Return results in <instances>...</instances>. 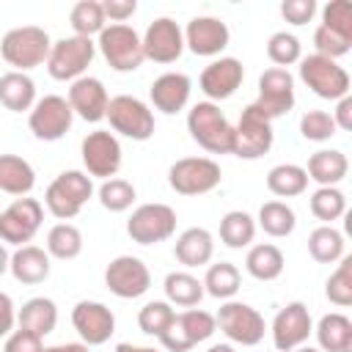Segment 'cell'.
Returning <instances> with one entry per match:
<instances>
[{
  "label": "cell",
  "mask_w": 352,
  "mask_h": 352,
  "mask_svg": "<svg viewBox=\"0 0 352 352\" xmlns=\"http://www.w3.org/2000/svg\"><path fill=\"white\" fill-rule=\"evenodd\" d=\"M50 33L38 25H22V28H11L3 41H0V55L8 66H14V72H28L36 69L41 63H47L50 55Z\"/></svg>",
  "instance_id": "6da1fadb"
},
{
  "label": "cell",
  "mask_w": 352,
  "mask_h": 352,
  "mask_svg": "<svg viewBox=\"0 0 352 352\" xmlns=\"http://www.w3.org/2000/svg\"><path fill=\"white\" fill-rule=\"evenodd\" d=\"M187 129L192 140L209 154H231L234 126L214 102H198L187 113Z\"/></svg>",
  "instance_id": "7a4b0ae2"
},
{
  "label": "cell",
  "mask_w": 352,
  "mask_h": 352,
  "mask_svg": "<svg viewBox=\"0 0 352 352\" xmlns=\"http://www.w3.org/2000/svg\"><path fill=\"white\" fill-rule=\"evenodd\" d=\"M91 195H94V182H91L88 173H82V170H63V173H58L50 182V187L44 192V204H47L52 217L66 223V220L80 214V209L88 204Z\"/></svg>",
  "instance_id": "3957f363"
},
{
  "label": "cell",
  "mask_w": 352,
  "mask_h": 352,
  "mask_svg": "<svg viewBox=\"0 0 352 352\" xmlns=\"http://www.w3.org/2000/svg\"><path fill=\"white\" fill-rule=\"evenodd\" d=\"M96 55V44L85 36H66L52 41L47 55V72L52 80H80Z\"/></svg>",
  "instance_id": "277c9868"
},
{
  "label": "cell",
  "mask_w": 352,
  "mask_h": 352,
  "mask_svg": "<svg viewBox=\"0 0 352 352\" xmlns=\"http://www.w3.org/2000/svg\"><path fill=\"white\" fill-rule=\"evenodd\" d=\"M96 47H99L102 58L110 63V69H116V72H135L146 60L143 41H140L138 30L129 25H104Z\"/></svg>",
  "instance_id": "5b68a950"
},
{
  "label": "cell",
  "mask_w": 352,
  "mask_h": 352,
  "mask_svg": "<svg viewBox=\"0 0 352 352\" xmlns=\"http://www.w3.org/2000/svg\"><path fill=\"white\" fill-rule=\"evenodd\" d=\"M300 80L322 99H344L349 96V74L344 66H338L336 60L324 58V55H308L300 58Z\"/></svg>",
  "instance_id": "8992f818"
},
{
  "label": "cell",
  "mask_w": 352,
  "mask_h": 352,
  "mask_svg": "<svg viewBox=\"0 0 352 352\" xmlns=\"http://www.w3.org/2000/svg\"><path fill=\"white\" fill-rule=\"evenodd\" d=\"M223 179V170L209 157H182L168 170V184L179 195H204L214 190Z\"/></svg>",
  "instance_id": "52a82bcc"
},
{
  "label": "cell",
  "mask_w": 352,
  "mask_h": 352,
  "mask_svg": "<svg viewBox=\"0 0 352 352\" xmlns=\"http://www.w3.org/2000/svg\"><path fill=\"white\" fill-rule=\"evenodd\" d=\"M214 324L226 333L228 341L242 344V346H256L264 338V330H267L264 316L253 305L236 302V300H228V302L220 305V311L214 316Z\"/></svg>",
  "instance_id": "ba28073f"
},
{
  "label": "cell",
  "mask_w": 352,
  "mask_h": 352,
  "mask_svg": "<svg viewBox=\"0 0 352 352\" xmlns=\"http://www.w3.org/2000/svg\"><path fill=\"white\" fill-rule=\"evenodd\" d=\"M272 140H275L272 121H267L253 104H248L239 116V124L234 126L231 154L239 160H258L272 148Z\"/></svg>",
  "instance_id": "9c48e42d"
},
{
  "label": "cell",
  "mask_w": 352,
  "mask_h": 352,
  "mask_svg": "<svg viewBox=\"0 0 352 352\" xmlns=\"http://www.w3.org/2000/svg\"><path fill=\"white\" fill-rule=\"evenodd\" d=\"M104 118L110 121L113 132H118L124 138L148 140L154 135V113L138 96H129V94L113 96L110 104H107V116Z\"/></svg>",
  "instance_id": "30bf717a"
},
{
  "label": "cell",
  "mask_w": 352,
  "mask_h": 352,
  "mask_svg": "<svg viewBox=\"0 0 352 352\" xmlns=\"http://www.w3.org/2000/svg\"><path fill=\"white\" fill-rule=\"evenodd\" d=\"M214 330H217V324H214L212 314H206L201 308H187L173 316V322L160 336V341L168 352H190L195 344L212 338Z\"/></svg>",
  "instance_id": "8fae6325"
},
{
  "label": "cell",
  "mask_w": 352,
  "mask_h": 352,
  "mask_svg": "<svg viewBox=\"0 0 352 352\" xmlns=\"http://www.w3.org/2000/svg\"><path fill=\"white\" fill-rule=\"evenodd\" d=\"M176 231V212L168 204H143L126 220V234L138 245H157Z\"/></svg>",
  "instance_id": "7c38bea8"
},
{
  "label": "cell",
  "mask_w": 352,
  "mask_h": 352,
  "mask_svg": "<svg viewBox=\"0 0 352 352\" xmlns=\"http://www.w3.org/2000/svg\"><path fill=\"white\" fill-rule=\"evenodd\" d=\"M44 206L36 198H16L0 212V242L8 245H28L36 231L41 228Z\"/></svg>",
  "instance_id": "4fadbf2b"
},
{
  "label": "cell",
  "mask_w": 352,
  "mask_h": 352,
  "mask_svg": "<svg viewBox=\"0 0 352 352\" xmlns=\"http://www.w3.org/2000/svg\"><path fill=\"white\" fill-rule=\"evenodd\" d=\"M267 121H275L280 116H286L294 107V77L289 74V69H267L258 77V99L250 102Z\"/></svg>",
  "instance_id": "5bb4252c"
},
{
  "label": "cell",
  "mask_w": 352,
  "mask_h": 352,
  "mask_svg": "<svg viewBox=\"0 0 352 352\" xmlns=\"http://www.w3.org/2000/svg\"><path fill=\"white\" fill-rule=\"evenodd\" d=\"M72 121H74V113L69 107V102L58 94H47L41 96L33 107H30V116H28V126L30 132L38 138V140H60L69 129H72Z\"/></svg>",
  "instance_id": "9a60e30c"
},
{
  "label": "cell",
  "mask_w": 352,
  "mask_h": 352,
  "mask_svg": "<svg viewBox=\"0 0 352 352\" xmlns=\"http://www.w3.org/2000/svg\"><path fill=\"white\" fill-rule=\"evenodd\" d=\"M104 286L121 300H135L148 292L151 272L138 256H116L104 270Z\"/></svg>",
  "instance_id": "2e32d148"
},
{
  "label": "cell",
  "mask_w": 352,
  "mask_h": 352,
  "mask_svg": "<svg viewBox=\"0 0 352 352\" xmlns=\"http://www.w3.org/2000/svg\"><path fill=\"white\" fill-rule=\"evenodd\" d=\"M82 165L88 176L96 179H113L121 168V143L113 132L96 129L82 138Z\"/></svg>",
  "instance_id": "e0dca14e"
},
{
  "label": "cell",
  "mask_w": 352,
  "mask_h": 352,
  "mask_svg": "<svg viewBox=\"0 0 352 352\" xmlns=\"http://www.w3.org/2000/svg\"><path fill=\"white\" fill-rule=\"evenodd\" d=\"M311 333H314L311 314H308L305 302H300V300L286 302L272 319V344L278 352H292V349L302 346Z\"/></svg>",
  "instance_id": "ac0fdd59"
},
{
  "label": "cell",
  "mask_w": 352,
  "mask_h": 352,
  "mask_svg": "<svg viewBox=\"0 0 352 352\" xmlns=\"http://www.w3.org/2000/svg\"><path fill=\"white\" fill-rule=\"evenodd\" d=\"M140 41H143V55L154 63H173L184 52V30L170 16L154 19Z\"/></svg>",
  "instance_id": "d6986e66"
},
{
  "label": "cell",
  "mask_w": 352,
  "mask_h": 352,
  "mask_svg": "<svg viewBox=\"0 0 352 352\" xmlns=\"http://www.w3.org/2000/svg\"><path fill=\"white\" fill-rule=\"evenodd\" d=\"M72 324L80 333L82 344H88V346H99V344L110 341V336L116 333L113 311L96 300H80L72 308Z\"/></svg>",
  "instance_id": "ffe728a7"
},
{
  "label": "cell",
  "mask_w": 352,
  "mask_h": 352,
  "mask_svg": "<svg viewBox=\"0 0 352 352\" xmlns=\"http://www.w3.org/2000/svg\"><path fill=\"white\" fill-rule=\"evenodd\" d=\"M228 38H231V30L217 16H195L187 22V30H184V47H190V52L204 58L220 55L228 47Z\"/></svg>",
  "instance_id": "44dd1931"
},
{
  "label": "cell",
  "mask_w": 352,
  "mask_h": 352,
  "mask_svg": "<svg viewBox=\"0 0 352 352\" xmlns=\"http://www.w3.org/2000/svg\"><path fill=\"white\" fill-rule=\"evenodd\" d=\"M72 113H77L82 121H102L107 116V104H110V96H107V88L99 77H80L72 82L69 88V96H66Z\"/></svg>",
  "instance_id": "7402d4cb"
},
{
  "label": "cell",
  "mask_w": 352,
  "mask_h": 352,
  "mask_svg": "<svg viewBox=\"0 0 352 352\" xmlns=\"http://www.w3.org/2000/svg\"><path fill=\"white\" fill-rule=\"evenodd\" d=\"M242 80H245V69L236 58H217L201 72L198 85L209 96V102H223L236 94Z\"/></svg>",
  "instance_id": "603a6c76"
},
{
  "label": "cell",
  "mask_w": 352,
  "mask_h": 352,
  "mask_svg": "<svg viewBox=\"0 0 352 352\" xmlns=\"http://www.w3.org/2000/svg\"><path fill=\"white\" fill-rule=\"evenodd\" d=\"M190 91H192V82L187 74L182 72H165L160 74L151 88H148V96H151V104L168 116L184 110V104L190 102Z\"/></svg>",
  "instance_id": "cb8c5ba5"
},
{
  "label": "cell",
  "mask_w": 352,
  "mask_h": 352,
  "mask_svg": "<svg viewBox=\"0 0 352 352\" xmlns=\"http://www.w3.org/2000/svg\"><path fill=\"white\" fill-rule=\"evenodd\" d=\"M8 270L11 275L25 283V286H36V283H44L50 278V253L38 245H22L16 248V253L11 256L8 261Z\"/></svg>",
  "instance_id": "d4e9b609"
},
{
  "label": "cell",
  "mask_w": 352,
  "mask_h": 352,
  "mask_svg": "<svg viewBox=\"0 0 352 352\" xmlns=\"http://www.w3.org/2000/svg\"><path fill=\"white\" fill-rule=\"evenodd\" d=\"M212 253H214V239L201 226H192V228L182 231L176 245H173V256L184 267H204V264L212 261Z\"/></svg>",
  "instance_id": "484cf974"
},
{
  "label": "cell",
  "mask_w": 352,
  "mask_h": 352,
  "mask_svg": "<svg viewBox=\"0 0 352 352\" xmlns=\"http://www.w3.org/2000/svg\"><path fill=\"white\" fill-rule=\"evenodd\" d=\"M349 170V160L338 148H322L308 157V179H314L319 187H336Z\"/></svg>",
  "instance_id": "4316f807"
},
{
  "label": "cell",
  "mask_w": 352,
  "mask_h": 352,
  "mask_svg": "<svg viewBox=\"0 0 352 352\" xmlns=\"http://www.w3.org/2000/svg\"><path fill=\"white\" fill-rule=\"evenodd\" d=\"M36 184V170L16 154H0V192L25 198Z\"/></svg>",
  "instance_id": "83f0119b"
},
{
  "label": "cell",
  "mask_w": 352,
  "mask_h": 352,
  "mask_svg": "<svg viewBox=\"0 0 352 352\" xmlns=\"http://www.w3.org/2000/svg\"><path fill=\"white\" fill-rule=\"evenodd\" d=\"M16 322H19L22 330H30L38 338H44L58 324V305L50 297H30L28 302H22V308L16 314Z\"/></svg>",
  "instance_id": "f1b7e54d"
},
{
  "label": "cell",
  "mask_w": 352,
  "mask_h": 352,
  "mask_svg": "<svg viewBox=\"0 0 352 352\" xmlns=\"http://www.w3.org/2000/svg\"><path fill=\"white\" fill-rule=\"evenodd\" d=\"M0 104L11 113H25L36 104V82L25 72H6L0 77Z\"/></svg>",
  "instance_id": "f546056e"
},
{
  "label": "cell",
  "mask_w": 352,
  "mask_h": 352,
  "mask_svg": "<svg viewBox=\"0 0 352 352\" xmlns=\"http://www.w3.org/2000/svg\"><path fill=\"white\" fill-rule=\"evenodd\" d=\"M283 267H286V258H283L280 248L272 245V242L253 245L248 250V256H245V270L256 280H275V278H280Z\"/></svg>",
  "instance_id": "4dcf8cb0"
},
{
  "label": "cell",
  "mask_w": 352,
  "mask_h": 352,
  "mask_svg": "<svg viewBox=\"0 0 352 352\" xmlns=\"http://www.w3.org/2000/svg\"><path fill=\"white\" fill-rule=\"evenodd\" d=\"M314 333L322 352H349L352 346V322L344 314H324Z\"/></svg>",
  "instance_id": "1f68e13d"
},
{
  "label": "cell",
  "mask_w": 352,
  "mask_h": 352,
  "mask_svg": "<svg viewBox=\"0 0 352 352\" xmlns=\"http://www.w3.org/2000/svg\"><path fill=\"white\" fill-rule=\"evenodd\" d=\"M305 187H308V173H305V168H300L294 162H280V165L270 168V173H267V190L278 198L302 195Z\"/></svg>",
  "instance_id": "d6a6232c"
},
{
  "label": "cell",
  "mask_w": 352,
  "mask_h": 352,
  "mask_svg": "<svg viewBox=\"0 0 352 352\" xmlns=\"http://www.w3.org/2000/svg\"><path fill=\"white\" fill-rule=\"evenodd\" d=\"M162 289H165L168 302L182 305V308H195V305L201 302V297H204V283H201L195 275L184 272V270L168 272Z\"/></svg>",
  "instance_id": "836d02e7"
},
{
  "label": "cell",
  "mask_w": 352,
  "mask_h": 352,
  "mask_svg": "<svg viewBox=\"0 0 352 352\" xmlns=\"http://www.w3.org/2000/svg\"><path fill=\"white\" fill-rule=\"evenodd\" d=\"M256 236V220L242 212V209H234V212H226L223 220H220V239L226 248L231 250H242L253 242Z\"/></svg>",
  "instance_id": "e575fe53"
},
{
  "label": "cell",
  "mask_w": 352,
  "mask_h": 352,
  "mask_svg": "<svg viewBox=\"0 0 352 352\" xmlns=\"http://www.w3.org/2000/svg\"><path fill=\"white\" fill-rule=\"evenodd\" d=\"M201 283H204V292L212 294L214 300H231L239 292L242 275H239V270L231 261H217V264H212L206 270Z\"/></svg>",
  "instance_id": "d590c367"
},
{
  "label": "cell",
  "mask_w": 352,
  "mask_h": 352,
  "mask_svg": "<svg viewBox=\"0 0 352 352\" xmlns=\"http://www.w3.org/2000/svg\"><path fill=\"white\" fill-rule=\"evenodd\" d=\"M308 253L319 264L341 261V256H344V236H341V231H336L333 226L314 228L311 236H308Z\"/></svg>",
  "instance_id": "8d00e7d4"
},
{
  "label": "cell",
  "mask_w": 352,
  "mask_h": 352,
  "mask_svg": "<svg viewBox=\"0 0 352 352\" xmlns=\"http://www.w3.org/2000/svg\"><path fill=\"white\" fill-rule=\"evenodd\" d=\"M47 253L60 258V261L77 258L82 253V234H80V228L72 226V223L52 226L50 234H47Z\"/></svg>",
  "instance_id": "74e56055"
},
{
  "label": "cell",
  "mask_w": 352,
  "mask_h": 352,
  "mask_svg": "<svg viewBox=\"0 0 352 352\" xmlns=\"http://www.w3.org/2000/svg\"><path fill=\"white\" fill-rule=\"evenodd\" d=\"M104 11H102V3L99 0H80L72 6L69 11V25L74 30V36H85L91 38L94 33H102L104 30Z\"/></svg>",
  "instance_id": "f35d334b"
},
{
  "label": "cell",
  "mask_w": 352,
  "mask_h": 352,
  "mask_svg": "<svg viewBox=\"0 0 352 352\" xmlns=\"http://www.w3.org/2000/svg\"><path fill=\"white\" fill-rule=\"evenodd\" d=\"M258 226L264 228V234L280 239V236H289L294 231L297 217H294V212H292L289 204H283V201H267L258 209Z\"/></svg>",
  "instance_id": "ab89813d"
},
{
  "label": "cell",
  "mask_w": 352,
  "mask_h": 352,
  "mask_svg": "<svg viewBox=\"0 0 352 352\" xmlns=\"http://www.w3.org/2000/svg\"><path fill=\"white\" fill-rule=\"evenodd\" d=\"M311 212L316 220H322V226H330L346 214V195L338 187H319L311 195Z\"/></svg>",
  "instance_id": "60d3db41"
},
{
  "label": "cell",
  "mask_w": 352,
  "mask_h": 352,
  "mask_svg": "<svg viewBox=\"0 0 352 352\" xmlns=\"http://www.w3.org/2000/svg\"><path fill=\"white\" fill-rule=\"evenodd\" d=\"M135 184L126 182V179H104L102 187H99V204L107 209V212H126L132 204H135Z\"/></svg>",
  "instance_id": "b9f144b4"
},
{
  "label": "cell",
  "mask_w": 352,
  "mask_h": 352,
  "mask_svg": "<svg viewBox=\"0 0 352 352\" xmlns=\"http://www.w3.org/2000/svg\"><path fill=\"white\" fill-rule=\"evenodd\" d=\"M324 294L338 308L352 305V256H341V264L324 283Z\"/></svg>",
  "instance_id": "7bdbcfd3"
},
{
  "label": "cell",
  "mask_w": 352,
  "mask_h": 352,
  "mask_svg": "<svg viewBox=\"0 0 352 352\" xmlns=\"http://www.w3.org/2000/svg\"><path fill=\"white\" fill-rule=\"evenodd\" d=\"M173 316H176V311L170 308V302H165V300H151V302H146L140 311H138V327L146 333V336H162L165 330H168V324L173 322Z\"/></svg>",
  "instance_id": "ee69618b"
},
{
  "label": "cell",
  "mask_w": 352,
  "mask_h": 352,
  "mask_svg": "<svg viewBox=\"0 0 352 352\" xmlns=\"http://www.w3.org/2000/svg\"><path fill=\"white\" fill-rule=\"evenodd\" d=\"M267 55L270 60L278 66V69H286L292 63H297L302 58V47H300V38L294 33H286V30H278L270 36L267 41Z\"/></svg>",
  "instance_id": "f6af8a7d"
},
{
  "label": "cell",
  "mask_w": 352,
  "mask_h": 352,
  "mask_svg": "<svg viewBox=\"0 0 352 352\" xmlns=\"http://www.w3.org/2000/svg\"><path fill=\"white\" fill-rule=\"evenodd\" d=\"M300 132L305 140H314V143H322V140H330L338 126L333 121V116L327 110H308L302 118H300Z\"/></svg>",
  "instance_id": "bcb514c9"
},
{
  "label": "cell",
  "mask_w": 352,
  "mask_h": 352,
  "mask_svg": "<svg viewBox=\"0 0 352 352\" xmlns=\"http://www.w3.org/2000/svg\"><path fill=\"white\" fill-rule=\"evenodd\" d=\"M314 47H316V55H324V58L336 60V58H341V55H346L352 50V38L338 33V30H333V28L319 25L314 30Z\"/></svg>",
  "instance_id": "7dc6e473"
},
{
  "label": "cell",
  "mask_w": 352,
  "mask_h": 352,
  "mask_svg": "<svg viewBox=\"0 0 352 352\" xmlns=\"http://www.w3.org/2000/svg\"><path fill=\"white\" fill-rule=\"evenodd\" d=\"M322 25L352 38V3H346V0L327 3L324 11H322Z\"/></svg>",
  "instance_id": "c3c4849f"
},
{
  "label": "cell",
  "mask_w": 352,
  "mask_h": 352,
  "mask_svg": "<svg viewBox=\"0 0 352 352\" xmlns=\"http://www.w3.org/2000/svg\"><path fill=\"white\" fill-rule=\"evenodd\" d=\"M280 14L292 25H305L316 14V0H283L280 3Z\"/></svg>",
  "instance_id": "681fc988"
},
{
  "label": "cell",
  "mask_w": 352,
  "mask_h": 352,
  "mask_svg": "<svg viewBox=\"0 0 352 352\" xmlns=\"http://www.w3.org/2000/svg\"><path fill=\"white\" fill-rule=\"evenodd\" d=\"M3 352H44V344L36 333L30 330H14L11 336H6V346Z\"/></svg>",
  "instance_id": "f907efd6"
},
{
  "label": "cell",
  "mask_w": 352,
  "mask_h": 352,
  "mask_svg": "<svg viewBox=\"0 0 352 352\" xmlns=\"http://www.w3.org/2000/svg\"><path fill=\"white\" fill-rule=\"evenodd\" d=\"M102 11H104V19H110L113 25H126V19L138 11V3L135 0H104Z\"/></svg>",
  "instance_id": "816d5d0a"
},
{
  "label": "cell",
  "mask_w": 352,
  "mask_h": 352,
  "mask_svg": "<svg viewBox=\"0 0 352 352\" xmlns=\"http://www.w3.org/2000/svg\"><path fill=\"white\" fill-rule=\"evenodd\" d=\"M14 324H16V311H14V300L0 292V338L11 336L14 333Z\"/></svg>",
  "instance_id": "f5cc1de1"
},
{
  "label": "cell",
  "mask_w": 352,
  "mask_h": 352,
  "mask_svg": "<svg viewBox=\"0 0 352 352\" xmlns=\"http://www.w3.org/2000/svg\"><path fill=\"white\" fill-rule=\"evenodd\" d=\"M333 121H336L338 129H346V132L352 129V96L338 99V104L333 110Z\"/></svg>",
  "instance_id": "db71d44e"
},
{
  "label": "cell",
  "mask_w": 352,
  "mask_h": 352,
  "mask_svg": "<svg viewBox=\"0 0 352 352\" xmlns=\"http://www.w3.org/2000/svg\"><path fill=\"white\" fill-rule=\"evenodd\" d=\"M44 352H91L88 344H55V346H44Z\"/></svg>",
  "instance_id": "11a10c76"
},
{
  "label": "cell",
  "mask_w": 352,
  "mask_h": 352,
  "mask_svg": "<svg viewBox=\"0 0 352 352\" xmlns=\"http://www.w3.org/2000/svg\"><path fill=\"white\" fill-rule=\"evenodd\" d=\"M116 352H160L154 346H135V344H116Z\"/></svg>",
  "instance_id": "9f6ffc18"
},
{
  "label": "cell",
  "mask_w": 352,
  "mask_h": 352,
  "mask_svg": "<svg viewBox=\"0 0 352 352\" xmlns=\"http://www.w3.org/2000/svg\"><path fill=\"white\" fill-rule=\"evenodd\" d=\"M8 261H11V256H8V250H6V245L0 242V275L8 270Z\"/></svg>",
  "instance_id": "6f0895ef"
},
{
  "label": "cell",
  "mask_w": 352,
  "mask_h": 352,
  "mask_svg": "<svg viewBox=\"0 0 352 352\" xmlns=\"http://www.w3.org/2000/svg\"><path fill=\"white\" fill-rule=\"evenodd\" d=\"M209 352H236L231 344H214V346H209Z\"/></svg>",
  "instance_id": "680465c9"
},
{
  "label": "cell",
  "mask_w": 352,
  "mask_h": 352,
  "mask_svg": "<svg viewBox=\"0 0 352 352\" xmlns=\"http://www.w3.org/2000/svg\"><path fill=\"white\" fill-rule=\"evenodd\" d=\"M292 352H322V349H316V346H305V344H302V346H297V349H292Z\"/></svg>",
  "instance_id": "91938a15"
}]
</instances>
